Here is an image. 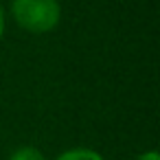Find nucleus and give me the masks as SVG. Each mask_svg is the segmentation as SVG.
Returning <instances> with one entry per match:
<instances>
[{"mask_svg": "<svg viewBox=\"0 0 160 160\" xmlns=\"http://www.w3.org/2000/svg\"><path fill=\"white\" fill-rule=\"evenodd\" d=\"M9 160H46V158H44V153H42L40 149H35V147L27 145V147L16 149V151L9 156Z\"/></svg>", "mask_w": 160, "mask_h": 160, "instance_id": "7ed1b4c3", "label": "nucleus"}, {"mask_svg": "<svg viewBox=\"0 0 160 160\" xmlns=\"http://www.w3.org/2000/svg\"><path fill=\"white\" fill-rule=\"evenodd\" d=\"M5 24H7V20H5V11H2V7H0V40H2V35H5Z\"/></svg>", "mask_w": 160, "mask_h": 160, "instance_id": "39448f33", "label": "nucleus"}, {"mask_svg": "<svg viewBox=\"0 0 160 160\" xmlns=\"http://www.w3.org/2000/svg\"><path fill=\"white\" fill-rule=\"evenodd\" d=\"M55 160H103V156L88 147H72V149L62 151Z\"/></svg>", "mask_w": 160, "mask_h": 160, "instance_id": "f03ea898", "label": "nucleus"}, {"mask_svg": "<svg viewBox=\"0 0 160 160\" xmlns=\"http://www.w3.org/2000/svg\"><path fill=\"white\" fill-rule=\"evenodd\" d=\"M9 11L13 22L31 35L51 33L62 20L59 0H11Z\"/></svg>", "mask_w": 160, "mask_h": 160, "instance_id": "f257e3e1", "label": "nucleus"}, {"mask_svg": "<svg viewBox=\"0 0 160 160\" xmlns=\"http://www.w3.org/2000/svg\"><path fill=\"white\" fill-rule=\"evenodd\" d=\"M136 160H160V156H158V151H145V153H140Z\"/></svg>", "mask_w": 160, "mask_h": 160, "instance_id": "20e7f679", "label": "nucleus"}]
</instances>
